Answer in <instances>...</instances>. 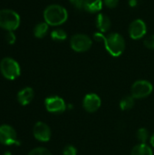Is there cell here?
<instances>
[{
	"label": "cell",
	"mask_w": 154,
	"mask_h": 155,
	"mask_svg": "<svg viewBox=\"0 0 154 155\" xmlns=\"http://www.w3.org/2000/svg\"><path fill=\"white\" fill-rule=\"evenodd\" d=\"M44 22L52 26H59L64 24L68 19V12L61 5H49L44 10Z\"/></svg>",
	"instance_id": "cell-1"
},
{
	"label": "cell",
	"mask_w": 154,
	"mask_h": 155,
	"mask_svg": "<svg viewBox=\"0 0 154 155\" xmlns=\"http://www.w3.org/2000/svg\"><path fill=\"white\" fill-rule=\"evenodd\" d=\"M104 47L113 57H119L125 50V39L119 33H110L105 36Z\"/></svg>",
	"instance_id": "cell-2"
},
{
	"label": "cell",
	"mask_w": 154,
	"mask_h": 155,
	"mask_svg": "<svg viewBox=\"0 0 154 155\" xmlns=\"http://www.w3.org/2000/svg\"><path fill=\"white\" fill-rule=\"evenodd\" d=\"M20 15L12 9L0 10V27L6 31H15L20 25Z\"/></svg>",
	"instance_id": "cell-3"
},
{
	"label": "cell",
	"mask_w": 154,
	"mask_h": 155,
	"mask_svg": "<svg viewBox=\"0 0 154 155\" xmlns=\"http://www.w3.org/2000/svg\"><path fill=\"white\" fill-rule=\"evenodd\" d=\"M0 72L7 80H15L21 74L19 64L11 57H5L0 62Z\"/></svg>",
	"instance_id": "cell-4"
},
{
	"label": "cell",
	"mask_w": 154,
	"mask_h": 155,
	"mask_svg": "<svg viewBox=\"0 0 154 155\" xmlns=\"http://www.w3.org/2000/svg\"><path fill=\"white\" fill-rule=\"evenodd\" d=\"M93 39L85 34H75L70 39V46L76 53H84L90 50Z\"/></svg>",
	"instance_id": "cell-5"
},
{
	"label": "cell",
	"mask_w": 154,
	"mask_h": 155,
	"mask_svg": "<svg viewBox=\"0 0 154 155\" xmlns=\"http://www.w3.org/2000/svg\"><path fill=\"white\" fill-rule=\"evenodd\" d=\"M153 85L147 80H137L131 88V95L135 99H144L152 94Z\"/></svg>",
	"instance_id": "cell-6"
},
{
	"label": "cell",
	"mask_w": 154,
	"mask_h": 155,
	"mask_svg": "<svg viewBox=\"0 0 154 155\" xmlns=\"http://www.w3.org/2000/svg\"><path fill=\"white\" fill-rule=\"evenodd\" d=\"M44 107L46 111L51 114H62L66 110L67 105L62 97L54 95L44 100Z\"/></svg>",
	"instance_id": "cell-7"
},
{
	"label": "cell",
	"mask_w": 154,
	"mask_h": 155,
	"mask_svg": "<svg viewBox=\"0 0 154 155\" xmlns=\"http://www.w3.org/2000/svg\"><path fill=\"white\" fill-rule=\"evenodd\" d=\"M0 143L6 146L19 143L17 139V134L11 125H0Z\"/></svg>",
	"instance_id": "cell-8"
},
{
	"label": "cell",
	"mask_w": 154,
	"mask_h": 155,
	"mask_svg": "<svg viewBox=\"0 0 154 155\" xmlns=\"http://www.w3.org/2000/svg\"><path fill=\"white\" fill-rule=\"evenodd\" d=\"M129 35L133 40H139L147 34V25L143 19H135L129 25Z\"/></svg>",
	"instance_id": "cell-9"
},
{
	"label": "cell",
	"mask_w": 154,
	"mask_h": 155,
	"mask_svg": "<svg viewBox=\"0 0 154 155\" xmlns=\"http://www.w3.org/2000/svg\"><path fill=\"white\" fill-rule=\"evenodd\" d=\"M33 134L34 137L42 143H47L50 141L52 137V131L48 124L44 122H37L34 125L33 128Z\"/></svg>",
	"instance_id": "cell-10"
},
{
	"label": "cell",
	"mask_w": 154,
	"mask_h": 155,
	"mask_svg": "<svg viewBox=\"0 0 154 155\" xmlns=\"http://www.w3.org/2000/svg\"><path fill=\"white\" fill-rule=\"evenodd\" d=\"M101 104H102V100L100 96L96 94L90 93L84 97L83 107L87 113L93 114L97 112L101 107Z\"/></svg>",
	"instance_id": "cell-11"
},
{
	"label": "cell",
	"mask_w": 154,
	"mask_h": 155,
	"mask_svg": "<svg viewBox=\"0 0 154 155\" xmlns=\"http://www.w3.org/2000/svg\"><path fill=\"white\" fill-rule=\"evenodd\" d=\"M95 25H96V27L98 28L99 32L104 34V33H107L111 29L112 22H111L110 17L107 15L99 13V14H97L96 18H95Z\"/></svg>",
	"instance_id": "cell-12"
},
{
	"label": "cell",
	"mask_w": 154,
	"mask_h": 155,
	"mask_svg": "<svg viewBox=\"0 0 154 155\" xmlns=\"http://www.w3.org/2000/svg\"><path fill=\"white\" fill-rule=\"evenodd\" d=\"M34 96V93L33 88L25 87L17 93L16 98H17V102L21 105L26 106L33 101Z\"/></svg>",
	"instance_id": "cell-13"
},
{
	"label": "cell",
	"mask_w": 154,
	"mask_h": 155,
	"mask_svg": "<svg viewBox=\"0 0 154 155\" xmlns=\"http://www.w3.org/2000/svg\"><path fill=\"white\" fill-rule=\"evenodd\" d=\"M103 0H85L84 11L90 14H99L103 9Z\"/></svg>",
	"instance_id": "cell-14"
},
{
	"label": "cell",
	"mask_w": 154,
	"mask_h": 155,
	"mask_svg": "<svg viewBox=\"0 0 154 155\" xmlns=\"http://www.w3.org/2000/svg\"><path fill=\"white\" fill-rule=\"evenodd\" d=\"M131 155H153V151L147 143H139L133 148Z\"/></svg>",
	"instance_id": "cell-15"
},
{
	"label": "cell",
	"mask_w": 154,
	"mask_h": 155,
	"mask_svg": "<svg viewBox=\"0 0 154 155\" xmlns=\"http://www.w3.org/2000/svg\"><path fill=\"white\" fill-rule=\"evenodd\" d=\"M48 29H49V25H47L45 22L38 23L34 28V35L39 39L44 38L47 35Z\"/></svg>",
	"instance_id": "cell-16"
},
{
	"label": "cell",
	"mask_w": 154,
	"mask_h": 155,
	"mask_svg": "<svg viewBox=\"0 0 154 155\" xmlns=\"http://www.w3.org/2000/svg\"><path fill=\"white\" fill-rule=\"evenodd\" d=\"M135 104V98L133 97L132 95H126L122 98L120 101V108L123 111H128L133 108Z\"/></svg>",
	"instance_id": "cell-17"
},
{
	"label": "cell",
	"mask_w": 154,
	"mask_h": 155,
	"mask_svg": "<svg viewBox=\"0 0 154 155\" xmlns=\"http://www.w3.org/2000/svg\"><path fill=\"white\" fill-rule=\"evenodd\" d=\"M51 38L56 42L64 41L67 38V33L62 28H56L51 32Z\"/></svg>",
	"instance_id": "cell-18"
},
{
	"label": "cell",
	"mask_w": 154,
	"mask_h": 155,
	"mask_svg": "<svg viewBox=\"0 0 154 155\" xmlns=\"http://www.w3.org/2000/svg\"><path fill=\"white\" fill-rule=\"evenodd\" d=\"M136 137L140 142V143H146V142L150 137L149 131L146 128H140L136 133Z\"/></svg>",
	"instance_id": "cell-19"
},
{
	"label": "cell",
	"mask_w": 154,
	"mask_h": 155,
	"mask_svg": "<svg viewBox=\"0 0 154 155\" xmlns=\"http://www.w3.org/2000/svg\"><path fill=\"white\" fill-rule=\"evenodd\" d=\"M27 155H52V153L44 147H36L31 150Z\"/></svg>",
	"instance_id": "cell-20"
},
{
	"label": "cell",
	"mask_w": 154,
	"mask_h": 155,
	"mask_svg": "<svg viewBox=\"0 0 154 155\" xmlns=\"http://www.w3.org/2000/svg\"><path fill=\"white\" fill-rule=\"evenodd\" d=\"M70 4L76 9V10H84V3L85 0H69Z\"/></svg>",
	"instance_id": "cell-21"
},
{
	"label": "cell",
	"mask_w": 154,
	"mask_h": 155,
	"mask_svg": "<svg viewBox=\"0 0 154 155\" xmlns=\"http://www.w3.org/2000/svg\"><path fill=\"white\" fill-rule=\"evenodd\" d=\"M143 45L146 48L154 50V35H151L147 36L143 40Z\"/></svg>",
	"instance_id": "cell-22"
},
{
	"label": "cell",
	"mask_w": 154,
	"mask_h": 155,
	"mask_svg": "<svg viewBox=\"0 0 154 155\" xmlns=\"http://www.w3.org/2000/svg\"><path fill=\"white\" fill-rule=\"evenodd\" d=\"M63 155H77V149L74 145H66L63 149Z\"/></svg>",
	"instance_id": "cell-23"
},
{
	"label": "cell",
	"mask_w": 154,
	"mask_h": 155,
	"mask_svg": "<svg viewBox=\"0 0 154 155\" xmlns=\"http://www.w3.org/2000/svg\"><path fill=\"white\" fill-rule=\"evenodd\" d=\"M5 40L7 42V44L9 45H14L15 40H16V37H15V35L14 34L13 31H7V34L5 35Z\"/></svg>",
	"instance_id": "cell-24"
},
{
	"label": "cell",
	"mask_w": 154,
	"mask_h": 155,
	"mask_svg": "<svg viewBox=\"0 0 154 155\" xmlns=\"http://www.w3.org/2000/svg\"><path fill=\"white\" fill-rule=\"evenodd\" d=\"M103 2L108 8H115L119 4V0H103Z\"/></svg>",
	"instance_id": "cell-25"
},
{
	"label": "cell",
	"mask_w": 154,
	"mask_h": 155,
	"mask_svg": "<svg viewBox=\"0 0 154 155\" xmlns=\"http://www.w3.org/2000/svg\"><path fill=\"white\" fill-rule=\"evenodd\" d=\"M105 36L103 35V33H101V32H96L93 34V40H95L96 42H99V43H103L104 42V39H105Z\"/></svg>",
	"instance_id": "cell-26"
},
{
	"label": "cell",
	"mask_w": 154,
	"mask_h": 155,
	"mask_svg": "<svg viewBox=\"0 0 154 155\" xmlns=\"http://www.w3.org/2000/svg\"><path fill=\"white\" fill-rule=\"evenodd\" d=\"M137 0H130L129 1V5L132 6V7H134V6H136L137 5Z\"/></svg>",
	"instance_id": "cell-27"
},
{
	"label": "cell",
	"mask_w": 154,
	"mask_h": 155,
	"mask_svg": "<svg viewBox=\"0 0 154 155\" xmlns=\"http://www.w3.org/2000/svg\"><path fill=\"white\" fill-rule=\"evenodd\" d=\"M150 143H151V145L154 148V134L150 137Z\"/></svg>",
	"instance_id": "cell-28"
},
{
	"label": "cell",
	"mask_w": 154,
	"mask_h": 155,
	"mask_svg": "<svg viewBox=\"0 0 154 155\" xmlns=\"http://www.w3.org/2000/svg\"><path fill=\"white\" fill-rule=\"evenodd\" d=\"M3 155H12V153H11L10 152H5V153Z\"/></svg>",
	"instance_id": "cell-29"
}]
</instances>
